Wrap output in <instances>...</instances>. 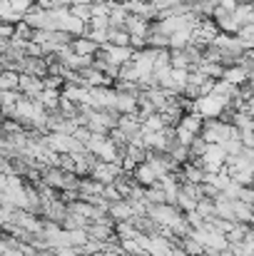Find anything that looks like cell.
Segmentation results:
<instances>
[{
    "label": "cell",
    "mask_w": 254,
    "mask_h": 256,
    "mask_svg": "<svg viewBox=\"0 0 254 256\" xmlns=\"http://www.w3.org/2000/svg\"><path fill=\"white\" fill-rule=\"evenodd\" d=\"M202 124H204V120H202L197 112H184L182 120H179L177 127H174V140L189 147V144L194 142V137H199Z\"/></svg>",
    "instance_id": "cell-1"
},
{
    "label": "cell",
    "mask_w": 254,
    "mask_h": 256,
    "mask_svg": "<svg viewBox=\"0 0 254 256\" xmlns=\"http://www.w3.org/2000/svg\"><path fill=\"white\" fill-rule=\"evenodd\" d=\"M224 107H227V104H224L222 100H217L214 94H202V97L192 100V110H189V112H197L202 120H214V117L222 114Z\"/></svg>",
    "instance_id": "cell-2"
},
{
    "label": "cell",
    "mask_w": 254,
    "mask_h": 256,
    "mask_svg": "<svg viewBox=\"0 0 254 256\" xmlns=\"http://www.w3.org/2000/svg\"><path fill=\"white\" fill-rule=\"evenodd\" d=\"M122 172L125 170L120 167V162H100V160H97L92 172H90V176H92L95 182H100V184H115Z\"/></svg>",
    "instance_id": "cell-3"
},
{
    "label": "cell",
    "mask_w": 254,
    "mask_h": 256,
    "mask_svg": "<svg viewBox=\"0 0 254 256\" xmlns=\"http://www.w3.org/2000/svg\"><path fill=\"white\" fill-rule=\"evenodd\" d=\"M212 20H214V25L219 28V32L237 35V30L242 28V25H239V20L234 18V12H232V10H224V8H219V5H217V10H214Z\"/></svg>",
    "instance_id": "cell-4"
},
{
    "label": "cell",
    "mask_w": 254,
    "mask_h": 256,
    "mask_svg": "<svg viewBox=\"0 0 254 256\" xmlns=\"http://www.w3.org/2000/svg\"><path fill=\"white\" fill-rule=\"evenodd\" d=\"M115 112H120V114H137V112H140L137 92L117 90V97H115Z\"/></svg>",
    "instance_id": "cell-5"
},
{
    "label": "cell",
    "mask_w": 254,
    "mask_h": 256,
    "mask_svg": "<svg viewBox=\"0 0 254 256\" xmlns=\"http://www.w3.org/2000/svg\"><path fill=\"white\" fill-rule=\"evenodd\" d=\"M132 179H135L140 186H145V189H147V186H152V184H157V182H160V174H157V170L145 160V162H140V164L132 170Z\"/></svg>",
    "instance_id": "cell-6"
},
{
    "label": "cell",
    "mask_w": 254,
    "mask_h": 256,
    "mask_svg": "<svg viewBox=\"0 0 254 256\" xmlns=\"http://www.w3.org/2000/svg\"><path fill=\"white\" fill-rule=\"evenodd\" d=\"M18 90L25 94V97H38L43 90H45V82H43V78H38V75H28V72H20V82H18Z\"/></svg>",
    "instance_id": "cell-7"
},
{
    "label": "cell",
    "mask_w": 254,
    "mask_h": 256,
    "mask_svg": "<svg viewBox=\"0 0 254 256\" xmlns=\"http://www.w3.org/2000/svg\"><path fill=\"white\" fill-rule=\"evenodd\" d=\"M110 219L117 224V222H130V219H135V206H132V202H127V199H117V202H112L110 204Z\"/></svg>",
    "instance_id": "cell-8"
},
{
    "label": "cell",
    "mask_w": 254,
    "mask_h": 256,
    "mask_svg": "<svg viewBox=\"0 0 254 256\" xmlns=\"http://www.w3.org/2000/svg\"><path fill=\"white\" fill-rule=\"evenodd\" d=\"M70 50L78 52V55H83V58H95V52L100 50V45H97L92 38L80 35V38H73V40H70Z\"/></svg>",
    "instance_id": "cell-9"
},
{
    "label": "cell",
    "mask_w": 254,
    "mask_h": 256,
    "mask_svg": "<svg viewBox=\"0 0 254 256\" xmlns=\"http://www.w3.org/2000/svg\"><path fill=\"white\" fill-rule=\"evenodd\" d=\"M249 75H254V72H249L244 65H227L224 68V72H222V80H227V82H232V85H244L247 80H249Z\"/></svg>",
    "instance_id": "cell-10"
},
{
    "label": "cell",
    "mask_w": 254,
    "mask_h": 256,
    "mask_svg": "<svg viewBox=\"0 0 254 256\" xmlns=\"http://www.w3.org/2000/svg\"><path fill=\"white\" fill-rule=\"evenodd\" d=\"M125 30L130 35H137V38H147V30H150V20L140 18V15H132L127 12V20H125Z\"/></svg>",
    "instance_id": "cell-11"
},
{
    "label": "cell",
    "mask_w": 254,
    "mask_h": 256,
    "mask_svg": "<svg viewBox=\"0 0 254 256\" xmlns=\"http://www.w3.org/2000/svg\"><path fill=\"white\" fill-rule=\"evenodd\" d=\"M60 97H63V90H53V87H45L35 100L45 107V110H58V104H60Z\"/></svg>",
    "instance_id": "cell-12"
},
{
    "label": "cell",
    "mask_w": 254,
    "mask_h": 256,
    "mask_svg": "<svg viewBox=\"0 0 254 256\" xmlns=\"http://www.w3.org/2000/svg\"><path fill=\"white\" fill-rule=\"evenodd\" d=\"M167 154L177 162V164H184V162H189V147L187 144H182V142H177V140H172L167 147Z\"/></svg>",
    "instance_id": "cell-13"
},
{
    "label": "cell",
    "mask_w": 254,
    "mask_h": 256,
    "mask_svg": "<svg viewBox=\"0 0 254 256\" xmlns=\"http://www.w3.org/2000/svg\"><path fill=\"white\" fill-rule=\"evenodd\" d=\"M177 244H179V249H182V252H187V256H202V254H204V246H202V244H199L192 234L182 236Z\"/></svg>",
    "instance_id": "cell-14"
},
{
    "label": "cell",
    "mask_w": 254,
    "mask_h": 256,
    "mask_svg": "<svg viewBox=\"0 0 254 256\" xmlns=\"http://www.w3.org/2000/svg\"><path fill=\"white\" fill-rule=\"evenodd\" d=\"M192 32L194 30H177L169 35V50H182L192 42Z\"/></svg>",
    "instance_id": "cell-15"
},
{
    "label": "cell",
    "mask_w": 254,
    "mask_h": 256,
    "mask_svg": "<svg viewBox=\"0 0 254 256\" xmlns=\"http://www.w3.org/2000/svg\"><path fill=\"white\" fill-rule=\"evenodd\" d=\"M18 82H20V72L15 70H5L0 68V90H18Z\"/></svg>",
    "instance_id": "cell-16"
},
{
    "label": "cell",
    "mask_w": 254,
    "mask_h": 256,
    "mask_svg": "<svg viewBox=\"0 0 254 256\" xmlns=\"http://www.w3.org/2000/svg\"><path fill=\"white\" fill-rule=\"evenodd\" d=\"M70 12H73L75 18H80L83 22H90V18H92V10H90V0H75V2L70 5Z\"/></svg>",
    "instance_id": "cell-17"
},
{
    "label": "cell",
    "mask_w": 254,
    "mask_h": 256,
    "mask_svg": "<svg viewBox=\"0 0 254 256\" xmlns=\"http://www.w3.org/2000/svg\"><path fill=\"white\" fill-rule=\"evenodd\" d=\"M10 5H13V10L15 12H20V15H25L33 5H35V0H8Z\"/></svg>",
    "instance_id": "cell-18"
},
{
    "label": "cell",
    "mask_w": 254,
    "mask_h": 256,
    "mask_svg": "<svg viewBox=\"0 0 254 256\" xmlns=\"http://www.w3.org/2000/svg\"><path fill=\"white\" fill-rule=\"evenodd\" d=\"M92 256H122L120 252H112V249H102V252H97V254H92Z\"/></svg>",
    "instance_id": "cell-19"
}]
</instances>
